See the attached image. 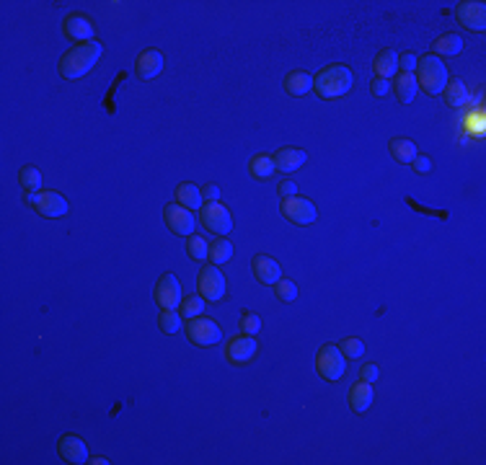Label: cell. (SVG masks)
I'll list each match as a JSON object with an SVG mask.
<instances>
[{
	"instance_id": "ab89813d",
	"label": "cell",
	"mask_w": 486,
	"mask_h": 465,
	"mask_svg": "<svg viewBox=\"0 0 486 465\" xmlns=\"http://www.w3.org/2000/svg\"><path fill=\"white\" fill-rule=\"evenodd\" d=\"M277 194H280L282 199H287V196H298V184H295V181H282V184L277 186Z\"/></svg>"
},
{
	"instance_id": "3957f363",
	"label": "cell",
	"mask_w": 486,
	"mask_h": 465,
	"mask_svg": "<svg viewBox=\"0 0 486 465\" xmlns=\"http://www.w3.org/2000/svg\"><path fill=\"white\" fill-rule=\"evenodd\" d=\"M417 85H422V91L429 93V96H440L448 85V68L445 62L435 55H424V57L417 62Z\"/></svg>"
},
{
	"instance_id": "f546056e",
	"label": "cell",
	"mask_w": 486,
	"mask_h": 465,
	"mask_svg": "<svg viewBox=\"0 0 486 465\" xmlns=\"http://www.w3.org/2000/svg\"><path fill=\"white\" fill-rule=\"evenodd\" d=\"M158 329L166 336H173L176 331H181V313H176V310H161V315H158Z\"/></svg>"
},
{
	"instance_id": "9c48e42d",
	"label": "cell",
	"mask_w": 486,
	"mask_h": 465,
	"mask_svg": "<svg viewBox=\"0 0 486 465\" xmlns=\"http://www.w3.org/2000/svg\"><path fill=\"white\" fill-rule=\"evenodd\" d=\"M184 331H187L189 341H192V344H196V347H213V344L222 341L220 326H217L215 321H210V318H202V315L192 318Z\"/></svg>"
},
{
	"instance_id": "8d00e7d4",
	"label": "cell",
	"mask_w": 486,
	"mask_h": 465,
	"mask_svg": "<svg viewBox=\"0 0 486 465\" xmlns=\"http://www.w3.org/2000/svg\"><path fill=\"white\" fill-rule=\"evenodd\" d=\"M411 166H414V171H417L419 176H427V173L432 171V161H429L427 155H417V158L411 161Z\"/></svg>"
},
{
	"instance_id": "ba28073f",
	"label": "cell",
	"mask_w": 486,
	"mask_h": 465,
	"mask_svg": "<svg viewBox=\"0 0 486 465\" xmlns=\"http://www.w3.org/2000/svg\"><path fill=\"white\" fill-rule=\"evenodd\" d=\"M163 220H166V225H169L171 233H173V236H179V238H189L196 228L194 212L187 210V207H181L179 202L166 204V210H163Z\"/></svg>"
},
{
	"instance_id": "60d3db41",
	"label": "cell",
	"mask_w": 486,
	"mask_h": 465,
	"mask_svg": "<svg viewBox=\"0 0 486 465\" xmlns=\"http://www.w3.org/2000/svg\"><path fill=\"white\" fill-rule=\"evenodd\" d=\"M202 199H207V202H220V189H217V184L202 186Z\"/></svg>"
},
{
	"instance_id": "ac0fdd59",
	"label": "cell",
	"mask_w": 486,
	"mask_h": 465,
	"mask_svg": "<svg viewBox=\"0 0 486 465\" xmlns=\"http://www.w3.org/2000/svg\"><path fill=\"white\" fill-rule=\"evenodd\" d=\"M272 161L274 169L280 173H292V171H298L306 163V150H300V148H280L272 155Z\"/></svg>"
},
{
	"instance_id": "9a60e30c",
	"label": "cell",
	"mask_w": 486,
	"mask_h": 465,
	"mask_svg": "<svg viewBox=\"0 0 486 465\" xmlns=\"http://www.w3.org/2000/svg\"><path fill=\"white\" fill-rule=\"evenodd\" d=\"M57 452H60V457L65 463H73V465L88 463V448H85V442L78 434H65L57 442Z\"/></svg>"
},
{
	"instance_id": "f1b7e54d",
	"label": "cell",
	"mask_w": 486,
	"mask_h": 465,
	"mask_svg": "<svg viewBox=\"0 0 486 465\" xmlns=\"http://www.w3.org/2000/svg\"><path fill=\"white\" fill-rule=\"evenodd\" d=\"M18 184L26 192H39L42 189V171L36 169V166H24V169L18 171Z\"/></svg>"
},
{
	"instance_id": "52a82bcc",
	"label": "cell",
	"mask_w": 486,
	"mask_h": 465,
	"mask_svg": "<svg viewBox=\"0 0 486 465\" xmlns=\"http://www.w3.org/2000/svg\"><path fill=\"white\" fill-rule=\"evenodd\" d=\"M280 212L282 217L290 220L292 225H310L318 217L316 204L310 202V199H303V196H287V199H282Z\"/></svg>"
},
{
	"instance_id": "8fae6325",
	"label": "cell",
	"mask_w": 486,
	"mask_h": 465,
	"mask_svg": "<svg viewBox=\"0 0 486 465\" xmlns=\"http://www.w3.org/2000/svg\"><path fill=\"white\" fill-rule=\"evenodd\" d=\"M455 18L469 31H484L486 29V3L481 0H463L455 8Z\"/></svg>"
},
{
	"instance_id": "5bb4252c",
	"label": "cell",
	"mask_w": 486,
	"mask_h": 465,
	"mask_svg": "<svg viewBox=\"0 0 486 465\" xmlns=\"http://www.w3.org/2000/svg\"><path fill=\"white\" fill-rule=\"evenodd\" d=\"M62 31L68 39L83 44V42H94V24L91 18H85L83 13H70L65 21H62Z\"/></svg>"
},
{
	"instance_id": "7402d4cb",
	"label": "cell",
	"mask_w": 486,
	"mask_h": 465,
	"mask_svg": "<svg viewBox=\"0 0 486 465\" xmlns=\"http://www.w3.org/2000/svg\"><path fill=\"white\" fill-rule=\"evenodd\" d=\"M461 52H463V39L458 34L440 36V39L429 47V55H435V57H455V55H461Z\"/></svg>"
},
{
	"instance_id": "e0dca14e",
	"label": "cell",
	"mask_w": 486,
	"mask_h": 465,
	"mask_svg": "<svg viewBox=\"0 0 486 465\" xmlns=\"http://www.w3.org/2000/svg\"><path fill=\"white\" fill-rule=\"evenodd\" d=\"M251 269H254V277L259 285H277L282 279V269H280V264L274 262V259H269V256H256L254 262H251Z\"/></svg>"
},
{
	"instance_id": "5b68a950",
	"label": "cell",
	"mask_w": 486,
	"mask_h": 465,
	"mask_svg": "<svg viewBox=\"0 0 486 465\" xmlns=\"http://www.w3.org/2000/svg\"><path fill=\"white\" fill-rule=\"evenodd\" d=\"M196 289H199L205 303H220L225 292H228V282L222 277V271L215 264H210V266H202V271H199Z\"/></svg>"
},
{
	"instance_id": "6da1fadb",
	"label": "cell",
	"mask_w": 486,
	"mask_h": 465,
	"mask_svg": "<svg viewBox=\"0 0 486 465\" xmlns=\"http://www.w3.org/2000/svg\"><path fill=\"white\" fill-rule=\"evenodd\" d=\"M103 55V47L101 42H83L73 47L70 52H65L60 59V73L62 78H68V80H78V78H83L85 73H91L99 57Z\"/></svg>"
},
{
	"instance_id": "83f0119b",
	"label": "cell",
	"mask_w": 486,
	"mask_h": 465,
	"mask_svg": "<svg viewBox=\"0 0 486 465\" xmlns=\"http://www.w3.org/2000/svg\"><path fill=\"white\" fill-rule=\"evenodd\" d=\"M248 171H251V176L259 178V181H266V178H272L274 173H277L272 155H254L251 163H248Z\"/></svg>"
},
{
	"instance_id": "d590c367",
	"label": "cell",
	"mask_w": 486,
	"mask_h": 465,
	"mask_svg": "<svg viewBox=\"0 0 486 465\" xmlns=\"http://www.w3.org/2000/svg\"><path fill=\"white\" fill-rule=\"evenodd\" d=\"M417 62H419V57L414 52L399 55V70H401V73H414V70H417Z\"/></svg>"
},
{
	"instance_id": "cb8c5ba5",
	"label": "cell",
	"mask_w": 486,
	"mask_h": 465,
	"mask_svg": "<svg viewBox=\"0 0 486 465\" xmlns=\"http://www.w3.org/2000/svg\"><path fill=\"white\" fill-rule=\"evenodd\" d=\"M443 96H445V103H448L450 109H461V106H466L471 99V93L463 80H448Z\"/></svg>"
},
{
	"instance_id": "74e56055",
	"label": "cell",
	"mask_w": 486,
	"mask_h": 465,
	"mask_svg": "<svg viewBox=\"0 0 486 465\" xmlns=\"http://www.w3.org/2000/svg\"><path fill=\"white\" fill-rule=\"evenodd\" d=\"M378 378H380V370H378V364H365V367L359 370V380L376 382Z\"/></svg>"
},
{
	"instance_id": "7a4b0ae2",
	"label": "cell",
	"mask_w": 486,
	"mask_h": 465,
	"mask_svg": "<svg viewBox=\"0 0 486 465\" xmlns=\"http://www.w3.org/2000/svg\"><path fill=\"white\" fill-rule=\"evenodd\" d=\"M355 78H352V70L347 65H329L313 78V91L318 93V99H339L344 93H350Z\"/></svg>"
},
{
	"instance_id": "44dd1931",
	"label": "cell",
	"mask_w": 486,
	"mask_h": 465,
	"mask_svg": "<svg viewBox=\"0 0 486 465\" xmlns=\"http://www.w3.org/2000/svg\"><path fill=\"white\" fill-rule=\"evenodd\" d=\"M285 91L290 96H306L308 91H313V78L306 70H292L285 76Z\"/></svg>"
},
{
	"instance_id": "277c9868",
	"label": "cell",
	"mask_w": 486,
	"mask_h": 465,
	"mask_svg": "<svg viewBox=\"0 0 486 465\" xmlns=\"http://www.w3.org/2000/svg\"><path fill=\"white\" fill-rule=\"evenodd\" d=\"M26 202L31 204L42 217L57 220L68 215V199L60 192H26Z\"/></svg>"
},
{
	"instance_id": "b9f144b4",
	"label": "cell",
	"mask_w": 486,
	"mask_h": 465,
	"mask_svg": "<svg viewBox=\"0 0 486 465\" xmlns=\"http://www.w3.org/2000/svg\"><path fill=\"white\" fill-rule=\"evenodd\" d=\"M91 465H109V460L106 457H94V460H88Z\"/></svg>"
},
{
	"instance_id": "484cf974",
	"label": "cell",
	"mask_w": 486,
	"mask_h": 465,
	"mask_svg": "<svg viewBox=\"0 0 486 465\" xmlns=\"http://www.w3.org/2000/svg\"><path fill=\"white\" fill-rule=\"evenodd\" d=\"M176 199H179L181 207L187 210H202V189L194 184H179L176 186Z\"/></svg>"
},
{
	"instance_id": "1f68e13d",
	"label": "cell",
	"mask_w": 486,
	"mask_h": 465,
	"mask_svg": "<svg viewBox=\"0 0 486 465\" xmlns=\"http://www.w3.org/2000/svg\"><path fill=\"white\" fill-rule=\"evenodd\" d=\"M187 254L194 259V262H205L207 254H210V245L202 236H189L187 241Z\"/></svg>"
},
{
	"instance_id": "8992f818",
	"label": "cell",
	"mask_w": 486,
	"mask_h": 465,
	"mask_svg": "<svg viewBox=\"0 0 486 465\" xmlns=\"http://www.w3.org/2000/svg\"><path fill=\"white\" fill-rule=\"evenodd\" d=\"M344 367H347V357L341 355L339 347H334V344H326V347L318 349V357H316V370L318 375L329 382H336L344 375Z\"/></svg>"
},
{
	"instance_id": "f35d334b",
	"label": "cell",
	"mask_w": 486,
	"mask_h": 465,
	"mask_svg": "<svg viewBox=\"0 0 486 465\" xmlns=\"http://www.w3.org/2000/svg\"><path fill=\"white\" fill-rule=\"evenodd\" d=\"M370 88H373V93H376L378 99H380V96H388V91H391V80H385V78H376V80L370 83Z\"/></svg>"
},
{
	"instance_id": "603a6c76",
	"label": "cell",
	"mask_w": 486,
	"mask_h": 465,
	"mask_svg": "<svg viewBox=\"0 0 486 465\" xmlns=\"http://www.w3.org/2000/svg\"><path fill=\"white\" fill-rule=\"evenodd\" d=\"M388 150H391L393 158L399 163H403V166H409V163L419 155L417 145L411 143L409 137H393L391 143H388Z\"/></svg>"
},
{
	"instance_id": "30bf717a",
	"label": "cell",
	"mask_w": 486,
	"mask_h": 465,
	"mask_svg": "<svg viewBox=\"0 0 486 465\" xmlns=\"http://www.w3.org/2000/svg\"><path fill=\"white\" fill-rule=\"evenodd\" d=\"M202 225L215 236H228L233 230V217L222 202L202 204Z\"/></svg>"
},
{
	"instance_id": "4dcf8cb0",
	"label": "cell",
	"mask_w": 486,
	"mask_h": 465,
	"mask_svg": "<svg viewBox=\"0 0 486 465\" xmlns=\"http://www.w3.org/2000/svg\"><path fill=\"white\" fill-rule=\"evenodd\" d=\"M202 308H205V300H202V295L184 297V300H181V318L192 321V318H196V315H202Z\"/></svg>"
},
{
	"instance_id": "d4e9b609",
	"label": "cell",
	"mask_w": 486,
	"mask_h": 465,
	"mask_svg": "<svg viewBox=\"0 0 486 465\" xmlns=\"http://www.w3.org/2000/svg\"><path fill=\"white\" fill-rule=\"evenodd\" d=\"M373 68H376L378 78H385V80H391L396 73H399V52L393 50H383L380 55L376 57L373 62Z\"/></svg>"
},
{
	"instance_id": "d6a6232c",
	"label": "cell",
	"mask_w": 486,
	"mask_h": 465,
	"mask_svg": "<svg viewBox=\"0 0 486 465\" xmlns=\"http://www.w3.org/2000/svg\"><path fill=\"white\" fill-rule=\"evenodd\" d=\"M274 295L280 303H292L295 297H298V285L292 282V279H280L277 285H274Z\"/></svg>"
},
{
	"instance_id": "ffe728a7",
	"label": "cell",
	"mask_w": 486,
	"mask_h": 465,
	"mask_svg": "<svg viewBox=\"0 0 486 465\" xmlns=\"http://www.w3.org/2000/svg\"><path fill=\"white\" fill-rule=\"evenodd\" d=\"M417 78H414V73H399L396 76V80H393V88L391 91L396 93V99L401 103H411L414 101V96H417Z\"/></svg>"
},
{
	"instance_id": "d6986e66",
	"label": "cell",
	"mask_w": 486,
	"mask_h": 465,
	"mask_svg": "<svg viewBox=\"0 0 486 465\" xmlns=\"http://www.w3.org/2000/svg\"><path fill=\"white\" fill-rule=\"evenodd\" d=\"M373 398H376V393H373V382L359 380L357 385H352V390H350V406H352V411H357V414H365L367 408L373 406Z\"/></svg>"
},
{
	"instance_id": "4316f807",
	"label": "cell",
	"mask_w": 486,
	"mask_h": 465,
	"mask_svg": "<svg viewBox=\"0 0 486 465\" xmlns=\"http://www.w3.org/2000/svg\"><path fill=\"white\" fill-rule=\"evenodd\" d=\"M207 259H210L215 266L228 264L233 259V243L225 236H217L213 243H210V254H207Z\"/></svg>"
},
{
	"instance_id": "2e32d148",
	"label": "cell",
	"mask_w": 486,
	"mask_h": 465,
	"mask_svg": "<svg viewBox=\"0 0 486 465\" xmlns=\"http://www.w3.org/2000/svg\"><path fill=\"white\" fill-rule=\"evenodd\" d=\"M161 70H163V55L158 50H145L137 55L135 73L140 80H153L155 76H161Z\"/></svg>"
},
{
	"instance_id": "4fadbf2b",
	"label": "cell",
	"mask_w": 486,
	"mask_h": 465,
	"mask_svg": "<svg viewBox=\"0 0 486 465\" xmlns=\"http://www.w3.org/2000/svg\"><path fill=\"white\" fill-rule=\"evenodd\" d=\"M254 355H256V338L248 336V334L228 338V344H225V359L231 364H246L254 359Z\"/></svg>"
},
{
	"instance_id": "836d02e7",
	"label": "cell",
	"mask_w": 486,
	"mask_h": 465,
	"mask_svg": "<svg viewBox=\"0 0 486 465\" xmlns=\"http://www.w3.org/2000/svg\"><path fill=\"white\" fill-rule=\"evenodd\" d=\"M339 349L347 359H359V357L365 355V344H362V338H357V336L344 338V341L339 344Z\"/></svg>"
},
{
	"instance_id": "7c38bea8",
	"label": "cell",
	"mask_w": 486,
	"mask_h": 465,
	"mask_svg": "<svg viewBox=\"0 0 486 465\" xmlns=\"http://www.w3.org/2000/svg\"><path fill=\"white\" fill-rule=\"evenodd\" d=\"M155 303L161 310H176L181 305V285L173 274H163L155 285Z\"/></svg>"
},
{
	"instance_id": "e575fe53",
	"label": "cell",
	"mask_w": 486,
	"mask_h": 465,
	"mask_svg": "<svg viewBox=\"0 0 486 465\" xmlns=\"http://www.w3.org/2000/svg\"><path fill=\"white\" fill-rule=\"evenodd\" d=\"M259 329H262V318L256 313H243V318H241V331L248 334V336H256Z\"/></svg>"
}]
</instances>
